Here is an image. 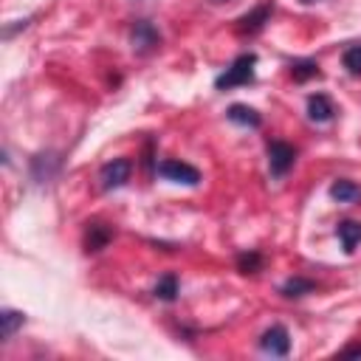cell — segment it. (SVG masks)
<instances>
[{
  "label": "cell",
  "instance_id": "1",
  "mask_svg": "<svg viewBox=\"0 0 361 361\" xmlns=\"http://www.w3.org/2000/svg\"><path fill=\"white\" fill-rule=\"evenodd\" d=\"M254 65H257V56H254V54H240V56L226 68V73H220V76L214 79L217 90H231V87H240V85L254 82Z\"/></svg>",
  "mask_w": 361,
  "mask_h": 361
},
{
  "label": "cell",
  "instance_id": "2",
  "mask_svg": "<svg viewBox=\"0 0 361 361\" xmlns=\"http://www.w3.org/2000/svg\"><path fill=\"white\" fill-rule=\"evenodd\" d=\"M296 161V149L285 141H271L268 144V166H271V175L274 178H282L288 175V169L293 166Z\"/></svg>",
  "mask_w": 361,
  "mask_h": 361
},
{
  "label": "cell",
  "instance_id": "3",
  "mask_svg": "<svg viewBox=\"0 0 361 361\" xmlns=\"http://www.w3.org/2000/svg\"><path fill=\"white\" fill-rule=\"evenodd\" d=\"M158 175L164 180H172V183H183V186H197L200 183V172L192 166V164H183V161H164L158 166Z\"/></svg>",
  "mask_w": 361,
  "mask_h": 361
},
{
  "label": "cell",
  "instance_id": "4",
  "mask_svg": "<svg viewBox=\"0 0 361 361\" xmlns=\"http://www.w3.org/2000/svg\"><path fill=\"white\" fill-rule=\"evenodd\" d=\"M130 172H133V164L127 161V158H116V161H110V164H104L102 166V172H99V180H102V189H118V186H124L127 180H130Z\"/></svg>",
  "mask_w": 361,
  "mask_h": 361
},
{
  "label": "cell",
  "instance_id": "5",
  "mask_svg": "<svg viewBox=\"0 0 361 361\" xmlns=\"http://www.w3.org/2000/svg\"><path fill=\"white\" fill-rule=\"evenodd\" d=\"M259 347H262L265 353H271V355H288V350H290V336H288V330H285L282 324H274V327H268V330L262 333Z\"/></svg>",
  "mask_w": 361,
  "mask_h": 361
},
{
  "label": "cell",
  "instance_id": "6",
  "mask_svg": "<svg viewBox=\"0 0 361 361\" xmlns=\"http://www.w3.org/2000/svg\"><path fill=\"white\" fill-rule=\"evenodd\" d=\"M333 116H336V107H333L330 96H324V93H313V96L307 99V118H310V121H316V124H327Z\"/></svg>",
  "mask_w": 361,
  "mask_h": 361
},
{
  "label": "cell",
  "instance_id": "7",
  "mask_svg": "<svg viewBox=\"0 0 361 361\" xmlns=\"http://www.w3.org/2000/svg\"><path fill=\"white\" fill-rule=\"evenodd\" d=\"M268 17H271V6H268V3L257 6L254 11H248V14H243V17L237 20V34H257V31L268 23Z\"/></svg>",
  "mask_w": 361,
  "mask_h": 361
},
{
  "label": "cell",
  "instance_id": "8",
  "mask_svg": "<svg viewBox=\"0 0 361 361\" xmlns=\"http://www.w3.org/2000/svg\"><path fill=\"white\" fill-rule=\"evenodd\" d=\"M336 234H338V240H341V248H344L347 254H353L355 245L361 243V223H358V220H341V223L336 226Z\"/></svg>",
  "mask_w": 361,
  "mask_h": 361
},
{
  "label": "cell",
  "instance_id": "9",
  "mask_svg": "<svg viewBox=\"0 0 361 361\" xmlns=\"http://www.w3.org/2000/svg\"><path fill=\"white\" fill-rule=\"evenodd\" d=\"M226 116H228V121H234V124H240V127H259V124H262L259 113H257L254 107H248V104H231Z\"/></svg>",
  "mask_w": 361,
  "mask_h": 361
},
{
  "label": "cell",
  "instance_id": "10",
  "mask_svg": "<svg viewBox=\"0 0 361 361\" xmlns=\"http://www.w3.org/2000/svg\"><path fill=\"white\" fill-rule=\"evenodd\" d=\"M110 237H113V231L104 223H87L85 245H87V251H99V248H104L110 243Z\"/></svg>",
  "mask_w": 361,
  "mask_h": 361
},
{
  "label": "cell",
  "instance_id": "11",
  "mask_svg": "<svg viewBox=\"0 0 361 361\" xmlns=\"http://www.w3.org/2000/svg\"><path fill=\"white\" fill-rule=\"evenodd\" d=\"M133 45H135L138 51H147V48L158 45V31H155L147 20L135 23V28H133Z\"/></svg>",
  "mask_w": 361,
  "mask_h": 361
},
{
  "label": "cell",
  "instance_id": "12",
  "mask_svg": "<svg viewBox=\"0 0 361 361\" xmlns=\"http://www.w3.org/2000/svg\"><path fill=\"white\" fill-rule=\"evenodd\" d=\"M330 197L338 203H355L361 200V186H355L353 180H336L330 186Z\"/></svg>",
  "mask_w": 361,
  "mask_h": 361
},
{
  "label": "cell",
  "instance_id": "13",
  "mask_svg": "<svg viewBox=\"0 0 361 361\" xmlns=\"http://www.w3.org/2000/svg\"><path fill=\"white\" fill-rule=\"evenodd\" d=\"M56 166H59V158H54V155H37L34 164H31V172H34V178H37L39 183H45V180L54 175Z\"/></svg>",
  "mask_w": 361,
  "mask_h": 361
},
{
  "label": "cell",
  "instance_id": "14",
  "mask_svg": "<svg viewBox=\"0 0 361 361\" xmlns=\"http://www.w3.org/2000/svg\"><path fill=\"white\" fill-rule=\"evenodd\" d=\"M23 322H25V316L20 313V310H3L0 313V324H3V341H8L20 327H23Z\"/></svg>",
  "mask_w": 361,
  "mask_h": 361
},
{
  "label": "cell",
  "instance_id": "15",
  "mask_svg": "<svg viewBox=\"0 0 361 361\" xmlns=\"http://www.w3.org/2000/svg\"><path fill=\"white\" fill-rule=\"evenodd\" d=\"M316 285L310 282V279H305V276H290L285 285H282V293L288 296V299H293V296H305V293H310Z\"/></svg>",
  "mask_w": 361,
  "mask_h": 361
},
{
  "label": "cell",
  "instance_id": "16",
  "mask_svg": "<svg viewBox=\"0 0 361 361\" xmlns=\"http://www.w3.org/2000/svg\"><path fill=\"white\" fill-rule=\"evenodd\" d=\"M155 296L164 299V302H172V299L178 296V276H175V274L161 276L158 285H155Z\"/></svg>",
  "mask_w": 361,
  "mask_h": 361
},
{
  "label": "cell",
  "instance_id": "17",
  "mask_svg": "<svg viewBox=\"0 0 361 361\" xmlns=\"http://www.w3.org/2000/svg\"><path fill=\"white\" fill-rule=\"evenodd\" d=\"M341 62H344V68H347L353 76H361V42H353V45L344 51Z\"/></svg>",
  "mask_w": 361,
  "mask_h": 361
},
{
  "label": "cell",
  "instance_id": "18",
  "mask_svg": "<svg viewBox=\"0 0 361 361\" xmlns=\"http://www.w3.org/2000/svg\"><path fill=\"white\" fill-rule=\"evenodd\" d=\"M290 73H293L296 82H305V79H310V76H319V65H316L313 59H302V62H293V65H290Z\"/></svg>",
  "mask_w": 361,
  "mask_h": 361
},
{
  "label": "cell",
  "instance_id": "19",
  "mask_svg": "<svg viewBox=\"0 0 361 361\" xmlns=\"http://www.w3.org/2000/svg\"><path fill=\"white\" fill-rule=\"evenodd\" d=\"M237 265H240L243 274H257L262 268V257L257 251H248V254H240L237 257Z\"/></svg>",
  "mask_w": 361,
  "mask_h": 361
},
{
  "label": "cell",
  "instance_id": "20",
  "mask_svg": "<svg viewBox=\"0 0 361 361\" xmlns=\"http://www.w3.org/2000/svg\"><path fill=\"white\" fill-rule=\"evenodd\" d=\"M344 355H361V344H350V347H344Z\"/></svg>",
  "mask_w": 361,
  "mask_h": 361
},
{
  "label": "cell",
  "instance_id": "21",
  "mask_svg": "<svg viewBox=\"0 0 361 361\" xmlns=\"http://www.w3.org/2000/svg\"><path fill=\"white\" fill-rule=\"evenodd\" d=\"M302 3H319V0H302Z\"/></svg>",
  "mask_w": 361,
  "mask_h": 361
}]
</instances>
